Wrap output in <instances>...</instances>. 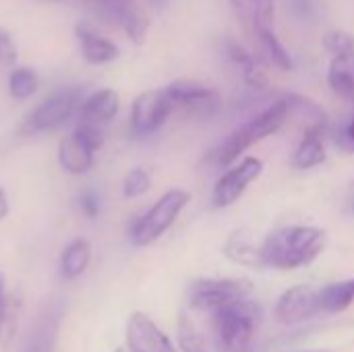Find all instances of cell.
I'll list each match as a JSON object with an SVG mask.
<instances>
[{"instance_id": "cell-1", "label": "cell", "mask_w": 354, "mask_h": 352, "mask_svg": "<svg viewBox=\"0 0 354 352\" xmlns=\"http://www.w3.org/2000/svg\"><path fill=\"white\" fill-rule=\"evenodd\" d=\"M259 247L263 268L290 272L311 266L326 251L328 234L317 226L295 224L268 234Z\"/></svg>"}, {"instance_id": "cell-2", "label": "cell", "mask_w": 354, "mask_h": 352, "mask_svg": "<svg viewBox=\"0 0 354 352\" xmlns=\"http://www.w3.org/2000/svg\"><path fill=\"white\" fill-rule=\"evenodd\" d=\"M290 116V104H288V95L276 100L274 104H270L268 108H263L259 114H255L253 118H249L247 122H243L241 127H236L214 151V158L220 166H232L239 162V158L255 143L272 137L274 133H278L284 122Z\"/></svg>"}, {"instance_id": "cell-3", "label": "cell", "mask_w": 354, "mask_h": 352, "mask_svg": "<svg viewBox=\"0 0 354 352\" xmlns=\"http://www.w3.org/2000/svg\"><path fill=\"white\" fill-rule=\"evenodd\" d=\"M212 340L218 352H249L261 324V307L253 301H241L209 315Z\"/></svg>"}, {"instance_id": "cell-4", "label": "cell", "mask_w": 354, "mask_h": 352, "mask_svg": "<svg viewBox=\"0 0 354 352\" xmlns=\"http://www.w3.org/2000/svg\"><path fill=\"white\" fill-rule=\"evenodd\" d=\"M253 297V284L247 278H197L187 288V303L193 311L214 315L220 309Z\"/></svg>"}, {"instance_id": "cell-5", "label": "cell", "mask_w": 354, "mask_h": 352, "mask_svg": "<svg viewBox=\"0 0 354 352\" xmlns=\"http://www.w3.org/2000/svg\"><path fill=\"white\" fill-rule=\"evenodd\" d=\"M191 193L185 189H170L166 191L141 218L135 220L131 226V243L135 247H149L158 239L166 234V230L176 222L183 210L189 205Z\"/></svg>"}, {"instance_id": "cell-6", "label": "cell", "mask_w": 354, "mask_h": 352, "mask_svg": "<svg viewBox=\"0 0 354 352\" xmlns=\"http://www.w3.org/2000/svg\"><path fill=\"white\" fill-rule=\"evenodd\" d=\"M79 100H81V91L77 87H66V89L56 91L54 95H50L41 104H37L23 118L19 131L23 135H37V133L58 129L60 124H64L73 116L77 106H81Z\"/></svg>"}, {"instance_id": "cell-7", "label": "cell", "mask_w": 354, "mask_h": 352, "mask_svg": "<svg viewBox=\"0 0 354 352\" xmlns=\"http://www.w3.org/2000/svg\"><path fill=\"white\" fill-rule=\"evenodd\" d=\"M263 172V162L255 156H245L236 164H232L214 185L212 191V203L218 210L234 205L245 191L261 176Z\"/></svg>"}, {"instance_id": "cell-8", "label": "cell", "mask_w": 354, "mask_h": 352, "mask_svg": "<svg viewBox=\"0 0 354 352\" xmlns=\"http://www.w3.org/2000/svg\"><path fill=\"white\" fill-rule=\"evenodd\" d=\"M164 91L174 108L178 106L185 112L195 114V116H214L222 108L220 91L201 81L178 79V81H172Z\"/></svg>"}, {"instance_id": "cell-9", "label": "cell", "mask_w": 354, "mask_h": 352, "mask_svg": "<svg viewBox=\"0 0 354 352\" xmlns=\"http://www.w3.org/2000/svg\"><path fill=\"white\" fill-rule=\"evenodd\" d=\"M174 106L164 89L143 91L131 106V133L135 137H149L160 131L170 118Z\"/></svg>"}, {"instance_id": "cell-10", "label": "cell", "mask_w": 354, "mask_h": 352, "mask_svg": "<svg viewBox=\"0 0 354 352\" xmlns=\"http://www.w3.org/2000/svg\"><path fill=\"white\" fill-rule=\"evenodd\" d=\"M319 313V288L309 284L290 286L274 305V317L282 326H301Z\"/></svg>"}, {"instance_id": "cell-11", "label": "cell", "mask_w": 354, "mask_h": 352, "mask_svg": "<svg viewBox=\"0 0 354 352\" xmlns=\"http://www.w3.org/2000/svg\"><path fill=\"white\" fill-rule=\"evenodd\" d=\"M127 346L131 352H176L170 336L143 311H133L127 319Z\"/></svg>"}, {"instance_id": "cell-12", "label": "cell", "mask_w": 354, "mask_h": 352, "mask_svg": "<svg viewBox=\"0 0 354 352\" xmlns=\"http://www.w3.org/2000/svg\"><path fill=\"white\" fill-rule=\"evenodd\" d=\"M60 315H62V311H60L58 303L44 305V309L37 313L33 328L29 330L23 352H52L56 338H58Z\"/></svg>"}, {"instance_id": "cell-13", "label": "cell", "mask_w": 354, "mask_h": 352, "mask_svg": "<svg viewBox=\"0 0 354 352\" xmlns=\"http://www.w3.org/2000/svg\"><path fill=\"white\" fill-rule=\"evenodd\" d=\"M328 160L326 149V124H311L305 129L295 154H292V166L297 170H311L322 166Z\"/></svg>"}, {"instance_id": "cell-14", "label": "cell", "mask_w": 354, "mask_h": 352, "mask_svg": "<svg viewBox=\"0 0 354 352\" xmlns=\"http://www.w3.org/2000/svg\"><path fill=\"white\" fill-rule=\"evenodd\" d=\"M75 35L79 39L83 58L89 64H108V62H114L120 56V50L112 39L104 37L102 33L93 31L87 25H77Z\"/></svg>"}, {"instance_id": "cell-15", "label": "cell", "mask_w": 354, "mask_h": 352, "mask_svg": "<svg viewBox=\"0 0 354 352\" xmlns=\"http://www.w3.org/2000/svg\"><path fill=\"white\" fill-rule=\"evenodd\" d=\"M222 46H224V56L241 71V75L247 81V85H251L253 89H266L268 87V77L263 73L261 62L247 48H243L232 37H226L222 41Z\"/></svg>"}, {"instance_id": "cell-16", "label": "cell", "mask_w": 354, "mask_h": 352, "mask_svg": "<svg viewBox=\"0 0 354 352\" xmlns=\"http://www.w3.org/2000/svg\"><path fill=\"white\" fill-rule=\"evenodd\" d=\"M118 93L114 89H97L91 95H87L81 106H79V114H81V122H89L95 127L108 124L116 114H118Z\"/></svg>"}, {"instance_id": "cell-17", "label": "cell", "mask_w": 354, "mask_h": 352, "mask_svg": "<svg viewBox=\"0 0 354 352\" xmlns=\"http://www.w3.org/2000/svg\"><path fill=\"white\" fill-rule=\"evenodd\" d=\"M95 151L83 145L75 135H68L58 145V164L68 174H85L93 168Z\"/></svg>"}, {"instance_id": "cell-18", "label": "cell", "mask_w": 354, "mask_h": 352, "mask_svg": "<svg viewBox=\"0 0 354 352\" xmlns=\"http://www.w3.org/2000/svg\"><path fill=\"white\" fill-rule=\"evenodd\" d=\"M91 261V245L85 239H73L58 259V274L62 280L71 282L85 274L87 266Z\"/></svg>"}, {"instance_id": "cell-19", "label": "cell", "mask_w": 354, "mask_h": 352, "mask_svg": "<svg viewBox=\"0 0 354 352\" xmlns=\"http://www.w3.org/2000/svg\"><path fill=\"white\" fill-rule=\"evenodd\" d=\"M354 303V278L328 282L319 288V309L324 315H338L353 307Z\"/></svg>"}, {"instance_id": "cell-20", "label": "cell", "mask_w": 354, "mask_h": 352, "mask_svg": "<svg viewBox=\"0 0 354 352\" xmlns=\"http://www.w3.org/2000/svg\"><path fill=\"white\" fill-rule=\"evenodd\" d=\"M328 85L338 98L354 102V52L332 56L328 66Z\"/></svg>"}, {"instance_id": "cell-21", "label": "cell", "mask_w": 354, "mask_h": 352, "mask_svg": "<svg viewBox=\"0 0 354 352\" xmlns=\"http://www.w3.org/2000/svg\"><path fill=\"white\" fill-rule=\"evenodd\" d=\"M224 255L243 266V268H253V270H263V257H261V247L253 245L251 241L243 237H232L224 245Z\"/></svg>"}, {"instance_id": "cell-22", "label": "cell", "mask_w": 354, "mask_h": 352, "mask_svg": "<svg viewBox=\"0 0 354 352\" xmlns=\"http://www.w3.org/2000/svg\"><path fill=\"white\" fill-rule=\"evenodd\" d=\"M178 346L183 352H214L201 328L187 313H180L178 317Z\"/></svg>"}, {"instance_id": "cell-23", "label": "cell", "mask_w": 354, "mask_h": 352, "mask_svg": "<svg viewBox=\"0 0 354 352\" xmlns=\"http://www.w3.org/2000/svg\"><path fill=\"white\" fill-rule=\"evenodd\" d=\"M39 87V79H37V73L27 68V66H21V68H15L8 77V91L15 100H27L31 98Z\"/></svg>"}, {"instance_id": "cell-24", "label": "cell", "mask_w": 354, "mask_h": 352, "mask_svg": "<svg viewBox=\"0 0 354 352\" xmlns=\"http://www.w3.org/2000/svg\"><path fill=\"white\" fill-rule=\"evenodd\" d=\"M151 187V176L145 168H133L124 180H122V195L127 199H135V197H141L149 191Z\"/></svg>"}, {"instance_id": "cell-25", "label": "cell", "mask_w": 354, "mask_h": 352, "mask_svg": "<svg viewBox=\"0 0 354 352\" xmlns=\"http://www.w3.org/2000/svg\"><path fill=\"white\" fill-rule=\"evenodd\" d=\"M324 46L332 56H340V54H351L354 52V37L346 31L340 29H332L324 35Z\"/></svg>"}, {"instance_id": "cell-26", "label": "cell", "mask_w": 354, "mask_h": 352, "mask_svg": "<svg viewBox=\"0 0 354 352\" xmlns=\"http://www.w3.org/2000/svg\"><path fill=\"white\" fill-rule=\"evenodd\" d=\"M73 135H75L83 145H87L91 151H97V149H102V145H104L102 129H100V127H95V124L79 122V124H77V129L73 131Z\"/></svg>"}, {"instance_id": "cell-27", "label": "cell", "mask_w": 354, "mask_h": 352, "mask_svg": "<svg viewBox=\"0 0 354 352\" xmlns=\"http://www.w3.org/2000/svg\"><path fill=\"white\" fill-rule=\"evenodd\" d=\"M288 8L301 21H311L319 15L317 0H288Z\"/></svg>"}, {"instance_id": "cell-28", "label": "cell", "mask_w": 354, "mask_h": 352, "mask_svg": "<svg viewBox=\"0 0 354 352\" xmlns=\"http://www.w3.org/2000/svg\"><path fill=\"white\" fill-rule=\"evenodd\" d=\"M79 207L83 212L85 218H95L102 210V201H100V195L93 191V189H85L79 197Z\"/></svg>"}, {"instance_id": "cell-29", "label": "cell", "mask_w": 354, "mask_h": 352, "mask_svg": "<svg viewBox=\"0 0 354 352\" xmlns=\"http://www.w3.org/2000/svg\"><path fill=\"white\" fill-rule=\"evenodd\" d=\"M17 60V48L6 29L0 27V64H12Z\"/></svg>"}, {"instance_id": "cell-30", "label": "cell", "mask_w": 354, "mask_h": 352, "mask_svg": "<svg viewBox=\"0 0 354 352\" xmlns=\"http://www.w3.org/2000/svg\"><path fill=\"white\" fill-rule=\"evenodd\" d=\"M338 143H340V147H342V149H346V151H354V112H353V116L348 118V122L342 127L340 137H338Z\"/></svg>"}, {"instance_id": "cell-31", "label": "cell", "mask_w": 354, "mask_h": 352, "mask_svg": "<svg viewBox=\"0 0 354 352\" xmlns=\"http://www.w3.org/2000/svg\"><path fill=\"white\" fill-rule=\"evenodd\" d=\"M8 210H10V205H8V195H6L4 187H0V222L8 216Z\"/></svg>"}, {"instance_id": "cell-32", "label": "cell", "mask_w": 354, "mask_h": 352, "mask_svg": "<svg viewBox=\"0 0 354 352\" xmlns=\"http://www.w3.org/2000/svg\"><path fill=\"white\" fill-rule=\"evenodd\" d=\"M297 352H332V351H328V349H315V351H297Z\"/></svg>"}, {"instance_id": "cell-33", "label": "cell", "mask_w": 354, "mask_h": 352, "mask_svg": "<svg viewBox=\"0 0 354 352\" xmlns=\"http://www.w3.org/2000/svg\"><path fill=\"white\" fill-rule=\"evenodd\" d=\"M0 288H4V276H2V272H0Z\"/></svg>"}, {"instance_id": "cell-34", "label": "cell", "mask_w": 354, "mask_h": 352, "mask_svg": "<svg viewBox=\"0 0 354 352\" xmlns=\"http://www.w3.org/2000/svg\"><path fill=\"white\" fill-rule=\"evenodd\" d=\"M114 352H131V351H129V349H116Z\"/></svg>"}, {"instance_id": "cell-35", "label": "cell", "mask_w": 354, "mask_h": 352, "mask_svg": "<svg viewBox=\"0 0 354 352\" xmlns=\"http://www.w3.org/2000/svg\"><path fill=\"white\" fill-rule=\"evenodd\" d=\"M151 2H156V4H162L164 0H151Z\"/></svg>"}, {"instance_id": "cell-36", "label": "cell", "mask_w": 354, "mask_h": 352, "mask_svg": "<svg viewBox=\"0 0 354 352\" xmlns=\"http://www.w3.org/2000/svg\"><path fill=\"white\" fill-rule=\"evenodd\" d=\"M351 212H353V214H354V201H353V205H351Z\"/></svg>"}, {"instance_id": "cell-37", "label": "cell", "mask_w": 354, "mask_h": 352, "mask_svg": "<svg viewBox=\"0 0 354 352\" xmlns=\"http://www.w3.org/2000/svg\"><path fill=\"white\" fill-rule=\"evenodd\" d=\"M56 2H64V0H56Z\"/></svg>"}]
</instances>
